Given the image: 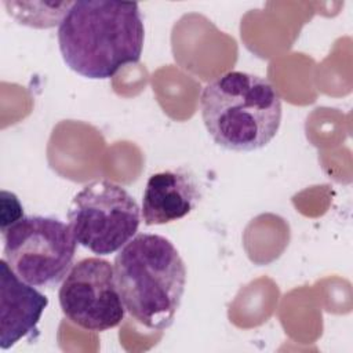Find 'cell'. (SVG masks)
<instances>
[{
  "label": "cell",
  "instance_id": "cell-9",
  "mask_svg": "<svg viewBox=\"0 0 353 353\" xmlns=\"http://www.w3.org/2000/svg\"><path fill=\"white\" fill-rule=\"evenodd\" d=\"M0 197H1V218H3L0 222V229L3 232L8 226H11L12 223L23 218L25 215H23V208L14 193L1 190Z\"/></svg>",
  "mask_w": 353,
  "mask_h": 353
},
{
  "label": "cell",
  "instance_id": "cell-3",
  "mask_svg": "<svg viewBox=\"0 0 353 353\" xmlns=\"http://www.w3.org/2000/svg\"><path fill=\"white\" fill-rule=\"evenodd\" d=\"M201 119L212 141L236 152L266 146L277 134L283 108L265 77L232 70L210 81L200 97Z\"/></svg>",
  "mask_w": 353,
  "mask_h": 353
},
{
  "label": "cell",
  "instance_id": "cell-4",
  "mask_svg": "<svg viewBox=\"0 0 353 353\" xmlns=\"http://www.w3.org/2000/svg\"><path fill=\"white\" fill-rule=\"evenodd\" d=\"M3 259L33 287L51 288L63 281L77 241L68 223L54 216L26 215L1 232Z\"/></svg>",
  "mask_w": 353,
  "mask_h": 353
},
{
  "label": "cell",
  "instance_id": "cell-7",
  "mask_svg": "<svg viewBox=\"0 0 353 353\" xmlns=\"http://www.w3.org/2000/svg\"><path fill=\"white\" fill-rule=\"evenodd\" d=\"M48 298L21 280L8 263L0 261V346L8 349L37 332Z\"/></svg>",
  "mask_w": 353,
  "mask_h": 353
},
{
  "label": "cell",
  "instance_id": "cell-8",
  "mask_svg": "<svg viewBox=\"0 0 353 353\" xmlns=\"http://www.w3.org/2000/svg\"><path fill=\"white\" fill-rule=\"evenodd\" d=\"M200 200L196 178L185 168L152 174L142 194L141 214L146 226L165 225L189 215Z\"/></svg>",
  "mask_w": 353,
  "mask_h": 353
},
{
  "label": "cell",
  "instance_id": "cell-1",
  "mask_svg": "<svg viewBox=\"0 0 353 353\" xmlns=\"http://www.w3.org/2000/svg\"><path fill=\"white\" fill-rule=\"evenodd\" d=\"M57 36L69 69L91 80H105L139 62L145 26L138 3L77 0L61 19Z\"/></svg>",
  "mask_w": 353,
  "mask_h": 353
},
{
  "label": "cell",
  "instance_id": "cell-5",
  "mask_svg": "<svg viewBox=\"0 0 353 353\" xmlns=\"http://www.w3.org/2000/svg\"><path fill=\"white\" fill-rule=\"evenodd\" d=\"M141 216L137 200L121 185L98 179L72 199L68 225L77 244L97 255H110L137 234Z\"/></svg>",
  "mask_w": 353,
  "mask_h": 353
},
{
  "label": "cell",
  "instance_id": "cell-6",
  "mask_svg": "<svg viewBox=\"0 0 353 353\" xmlns=\"http://www.w3.org/2000/svg\"><path fill=\"white\" fill-rule=\"evenodd\" d=\"M58 298L63 316L85 331H108L124 320L125 307L113 265L99 256L73 263L61 283Z\"/></svg>",
  "mask_w": 353,
  "mask_h": 353
},
{
  "label": "cell",
  "instance_id": "cell-2",
  "mask_svg": "<svg viewBox=\"0 0 353 353\" xmlns=\"http://www.w3.org/2000/svg\"><path fill=\"white\" fill-rule=\"evenodd\" d=\"M113 269L130 316L148 330H167L186 285V266L175 245L160 234H135L116 255Z\"/></svg>",
  "mask_w": 353,
  "mask_h": 353
}]
</instances>
